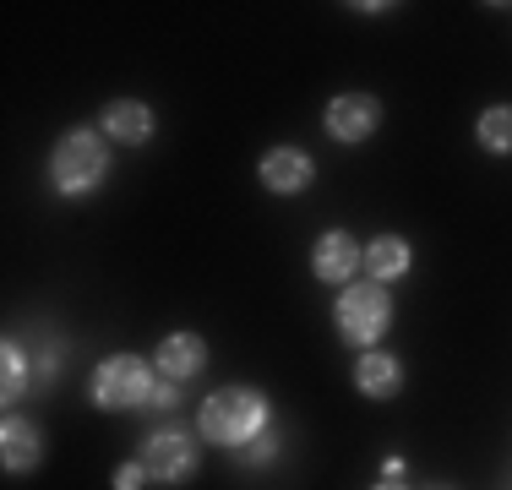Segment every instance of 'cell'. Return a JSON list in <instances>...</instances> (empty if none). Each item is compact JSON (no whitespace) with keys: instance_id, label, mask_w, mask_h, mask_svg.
Here are the masks:
<instances>
[{"instance_id":"cell-14","label":"cell","mask_w":512,"mask_h":490,"mask_svg":"<svg viewBox=\"0 0 512 490\" xmlns=\"http://www.w3.org/2000/svg\"><path fill=\"white\" fill-rule=\"evenodd\" d=\"M480 142L491 147V153H512V104L485 109L480 115Z\"/></svg>"},{"instance_id":"cell-7","label":"cell","mask_w":512,"mask_h":490,"mask_svg":"<svg viewBox=\"0 0 512 490\" xmlns=\"http://www.w3.org/2000/svg\"><path fill=\"white\" fill-rule=\"evenodd\" d=\"M311 158L306 153H295V147H273V153L262 158V186L267 191H278V196H295V191H306L311 186Z\"/></svg>"},{"instance_id":"cell-3","label":"cell","mask_w":512,"mask_h":490,"mask_svg":"<svg viewBox=\"0 0 512 490\" xmlns=\"http://www.w3.org/2000/svg\"><path fill=\"white\" fill-rule=\"evenodd\" d=\"M93 398L99 409H148L153 403V371L137 354H115L93 371Z\"/></svg>"},{"instance_id":"cell-18","label":"cell","mask_w":512,"mask_h":490,"mask_svg":"<svg viewBox=\"0 0 512 490\" xmlns=\"http://www.w3.org/2000/svg\"><path fill=\"white\" fill-rule=\"evenodd\" d=\"M148 409H175V387H153V403Z\"/></svg>"},{"instance_id":"cell-16","label":"cell","mask_w":512,"mask_h":490,"mask_svg":"<svg viewBox=\"0 0 512 490\" xmlns=\"http://www.w3.org/2000/svg\"><path fill=\"white\" fill-rule=\"evenodd\" d=\"M273 447H278V436L262 431L256 441H246V447H235V458H240V463H267V458H273Z\"/></svg>"},{"instance_id":"cell-6","label":"cell","mask_w":512,"mask_h":490,"mask_svg":"<svg viewBox=\"0 0 512 490\" xmlns=\"http://www.w3.org/2000/svg\"><path fill=\"white\" fill-rule=\"evenodd\" d=\"M382 126V104L365 93H344L327 104V131H333L338 142H365L371 131Z\"/></svg>"},{"instance_id":"cell-11","label":"cell","mask_w":512,"mask_h":490,"mask_svg":"<svg viewBox=\"0 0 512 490\" xmlns=\"http://www.w3.org/2000/svg\"><path fill=\"white\" fill-rule=\"evenodd\" d=\"M355 382H360V392H371V398H393V392L404 387V371H398L393 354H365L355 365Z\"/></svg>"},{"instance_id":"cell-19","label":"cell","mask_w":512,"mask_h":490,"mask_svg":"<svg viewBox=\"0 0 512 490\" xmlns=\"http://www.w3.org/2000/svg\"><path fill=\"white\" fill-rule=\"evenodd\" d=\"M376 490H404V485H376Z\"/></svg>"},{"instance_id":"cell-13","label":"cell","mask_w":512,"mask_h":490,"mask_svg":"<svg viewBox=\"0 0 512 490\" xmlns=\"http://www.w3.org/2000/svg\"><path fill=\"white\" fill-rule=\"evenodd\" d=\"M365 267L376 273V284H387V278H398V273H409V245L404 240H371V251H365Z\"/></svg>"},{"instance_id":"cell-15","label":"cell","mask_w":512,"mask_h":490,"mask_svg":"<svg viewBox=\"0 0 512 490\" xmlns=\"http://www.w3.org/2000/svg\"><path fill=\"white\" fill-rule=\"evenodd\" d=\"M0 360H6V382H0V398L17 403V398H22V382H28V354H22L17 343H6V349H0Z\"/></svg>"},{"instance_id":"cell-5","label":"cell","mask_w":512,"mask_h":490,"mask_svg":"<svg viewBox=\"0 0 512 490\" xmlns=\"http://www.w3.org/2000/svg\"><path fill=\"white\" fill-rule=\"evenodd\" d=\"M142 469H148V480L180 485L197 474V447H191L186 431H153L148 447H142Z\"/></svg>"},{"instance_id":"cell-2","label":"cell","mask_w":512,"mask_h":490,"mask_svg":"<svg viewBox=\"0 0 512 490\" xmlns=\"http://www.w3.org/2000/svg\"><path fill=\"white\" fill-rule=\"evenodd\" d=\"M50 169H55V186L66 191V196H88L104 180L109 153H104V142L93 137V131H71V137H60Z\"/></svg>"},{"instance_id":"cell-1","label":"cell","mask_w":512,"mask_h":490,"mask_svg":"<svg viewBox=\"0 0 512 490\" xmlns=\"http://www.w3.org/2000/svg\"><path fill=\"white\" fill-rule=\"evenodd\" d=\"M267 431V398L251 387H224L202 403V436L218 447H246Z\"/></svg>"},{"instance_id":"cell-4","label":"cell","mask_w":512,"mask_h":490,"mask_svg":"<svg viewBox=\"0 0 512 490\" xmlns=\"http://www.w3.org/2000/svg\"><path fill=\"white\" fill-rule=\"evenodd\" d=\"M333 316H338V333L349 343H376L387 333V322H393V300H387L382 284H355V289H344Z\"/></svg>"},{"instance_id":"cell-17","label":"cell","mask_w":512,"mask_h":490,"mask_svg":"<svg viewBox=\"0 0 512 490\" xmlns=\"http://www.w3.org/2000/svg\"><path fill=\"white\" fill-rule=\"evenodd\" d=\"M142 480H148V469H142V463H120V469H115V490H137Z\"/></svg>"},{"instance_id":"cell-10","label":"cell","mask_w":512,"mask_h":490,"mask_svg":"<svg viewBox=\"0 0 512 490\" xmlns=\"http://www.w3.org/2000/svg\"><path fill=\"white\" fill-rule=\"evenodd\" d=\"M104 131H109L115 142H148V131H153L148 104H137V98H120V104H109V109H104Z\"/></svg>"},{"instance_id":"cell-8","label":"cell","mask_w":512,"mask_h":490,"mask_svg":"<svg viewBox=\"0 0 512 490\" xmlns=\"http://www.w3.org/2000/svg\"><path fill=\"white\" fill-rule=\"evenodd\" d=\"M316 278H322V284H349V278H355V267H360V245L349 240V235H322L316 240Z\"/></svg>"},{"instance_id":"cell-12","label":"cell","mask_w":512,"mask_h":490,"mask_svg":"<svg viewBox=\"0 0 512 490\" xmlns=\"http://www.w3.org/2000/svg\"><path fill=\"white\" fill-rule=\"evenodd\" d=\"M6 469H33V463L44 458V447H39V431H33L28 420H6Z\"/></svg>"},{"instance_id":"cell-9","label":"cell","mask_w":512,"mask_h":490,"mask_svg":"<svg viewBox=\"0 0 512 490\" xmlns=\"http://www.w3.org/2000/svg\"><path fill=\"white\" fill-rule=\"evenodd\" d=\"M202 360H207V343H202L197 333H175V338L158 343V371H164L169 382H186V376H197Z\"/></svg>"}]
</instances>
